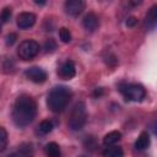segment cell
<instances>
[{"label":"cell","mask_w":157,"mask_h":157,"mask_svg":"<svg viewBox=\"0 0 157 157\" xmlns=\"http://www.w3.org/2000/svg\"><path fill=\"white\" fill-rule=\"evenodd\" d=\"M120 139H121V132L118 131V130H113V131H110V132H108V134L104 135V137H103V145H105V146H113L117 142H119Z\"/></svg>","instance_id":"cell-14"},{"label":"cell","mask_w":157,"mask_h":157,"mask_svg":"<svg viewBox=\"0 0 157 157\" xmlns=\"http://www.w3.org/2000/svg\"><path fill=\"white\" fill-rule=\"evenodd\" d=\"M39 44L33 40V39H26L23 42L20 43L18 48H17V55L20 56V59L27 61V60H32L33 58H36L39 53Z\"/></svg>","instance_id":"cell-5"},{"label":"cell","mask_w":157,"mask_h":157,"mask_svg":"<svg viewBox=\"0 0 157 157\" xmlns=\"http://www.w3.org/2000/svg\"><path fill=\"white\" fill-rule=\"evenodd\" d=\"M56 47H58V44H56V42H55L53 38L47 39V42L44 43V50H45L47 53H53V52L56 49Z\"/></svg>","instance_id":"cell-22"},{"label":"cell","mask_w":157,"mask_h":157,"mask_svg":"<svg viewBox=\"0 0 157 157\" xmlns=\"http://www.w3.org/2000/svg\"><path fill=\"white\" fill-rule=\"evenodd\" d=\"M0 33H1V26H0Z\"/></svg>","instance_id":"cell-27"},{"label":"cell","mask_w":157,"mask_h":157,"mask_svg":"<svg viewBox=\"0 0 157 157\" xmlns=\"http://www.w3.org/2000/svg\"><path fill=\"white\" fill-rule=\"evenodd\" d=\"M36 115L37 102L28 94L18 96L12 109V120L15 125L18 128H25L34 120Z\"/></svg>","instance_id":"cell-1"},{"label":"cell","mask_w":157,"mask_h":157,"mask_svg":"<svg viewBox=\"0 0 157 157\" xmlns=\"http://www.w3.org/2000/svg\"><path fill=\"white\" fill-rule=\"evenodd\" d=\"M103 157H124V151L120 146H107L103 152H102Z\"/></svg>","instance_id":"cell-15"},{"label":"cell","mask_w":157,"mask_h":157,"mask_svg":"<svg viewBox=\"0 0 157 157\" xmlns=\"http://www.w3.org/2000/svg\"><path fill=\"white\" fill-rule=\"evenodd\" d=\"M37 5H45V1H34Z\"/></svg>","instance_id":"cell-26"},{"label":"cell","mask_w":157,"mask_h":157,"mask_svg":"<svg viewBox=\"0 0 157 157\" xmlns=\"http://www.w3.org/2000/svg\"><path fill=\"white\" fill-rule=\"evenodd\" d=\"M83 146L90 150V151H94L96 147H97V142H96V139L93 136H87L86 140L83 141Z\"/></svg>","instance_id":"cell-21"},{"label":"cell","mask_w":157,"mask_h":157,"mask_svg":"<svg viewBox=\"0 0 157 157\" xmlns=\"http://www.w3.org/2000/svg\"><path fill=\"white\" fill-rule=\"evenodd\" d=\"M80 157H86V156H80Z\"/></svg>","instance_id":"cell-28"},{"label":"cell","mask_w":157,"mask_h":157,"mask_svg":"<svg viewBox=\"0 0 157 157\" xmlns=\"http://www.w3.org/2000/svg\"><path fill=\"white\" fill-rule=\"evenodd\" d=\"M7 157H33V147L29 144H22L16 151L10 153Z\"/></svg>","instance_id":"cell-11"},{"label":"cell","mask_w":157,"mask_h":157,"mask_svg":"<svg viewBox=\"0 0 157 157\" xmlns=\"http://www.w3.org/2000/svg\"><path fill=\"white\" fill-rule=\"evenodd\" d=\"M82 26L85 29L90 31V32H93L98 28L99 26V18L98 16L94 13V12H88L83 16L82 18Z\"/></svg>","instance_id":"cell-10"},{"label":"cell","mask_w":157,"mask_h":157,"mask_svg":"<svg viewBox=\"0 0 157 157\" xmlns=\"http://www.w3.org/2000/svg\"><path fill=\"white\" fill-rule=\"evenodd\" d=\"M150 142H151V140H150L148 132L144 131V132H141V134L139 135L137 140L135 141V148H136L137 151H144V150L148 148Z\"/></svg>","instance_id":"cell-13"},{"label":"cell","mask_w":157,"mask_h":157,"mask_svg":"<svg viewBox=\"0 0 157 157\" xmlns=\"http://www.w3.org/2000/svg\"><path fill=\"white\" fill-rule=\"evenodd\" d=\"M58 75L64 78V80H70L76 75V67L74 61L71 60H66L65 63L61 64V66L58 69Z\"/></svg>","instance_id":"cell-9"},{"label":"cell","mask_w":157,"mask_h":157,"mask_svg":"<svg viewBox=\"0 0 157 157\" xmlns=\"http://www.w3.org/2000/svg\"><path fill=\"white\" fill-rule=\"evenodd\" d=\"M125 23H126L128 27H135L137 25V18L134 17V16H130V17L126 18V22Z\"/></svg>","instance_id":"cell-24"},{"label":"cell","mask_w":157,"mask_h":157,"mask_svg":"<svg viewBox=\"0 0 157 157\" xmlns=\"http://www.w3.org/2000/svg\"><path fill=\"white\" fill-rule=\"evenodd\" d=\"M36 20L37 17L33 12H21L16 18V23L21 29H27L36 23Z\"/></svg>","instance_id":"cell-8"},{"label":"cell","mask_w":157,"mask_h":157,"mask_svg":"<svg viewBox=\"0 0 157 157\" xmlns=\"http://www.w3.org/2000/svg\"><path fill=\"white\" fill-rule=\"evenodd\" d=\"M157 23V5H153L145 18V27L147 29H153Z\"/></svg>","instance_id":"cell-12"},{"label":"cell","mask_w":157,"mask_h":157,"mask_svg":"<svg viewBox=\"0 0 157 157\" xmlns=\"http://www.w3.org/2000/svg\"><path fill=\"white\" fill-rule=\"evenodd\" d=\"M7 141H9V136H7V131L0 126V152H2L6 146H7Z\"/></svg>","instance_id":"cell-18"},{"label":"cell","mask_w":157,"mask_h":157,"mask_svg":"<svg viewBox=\"0 0 157 157\" xmlns=\"http://www.w3.org/2000/svg\"><path fill=\"white\" fill-rule=\"evenodd\" d=\"M11 15H12L11 7H9V6L4 7V9H2V11L0 12V21H1L2 23L9 22V21H10V18H11Z\"/></svg>","instance_id":"cell-20"},{"label":"cell","mask_w":157,"mask_h":157,"mask_svg":"<svg viewBox=\"0 0 157 157\" xmlns=\"http://www.w3.org/2000/svg\"><path fill=\"white\" fill-rule=\"evenodd\" d=\"M119 91L126 101L131 102H141L146 97L145 88L137 83H121L119 86Z\"/></svg>","instance_id":"cell-4"},{"label":"cell","mask_w":157,"mask_h":157,"mask_svg":"<svg viewBox=\"0 0 157 157\" xmlns=\"http://www.w3.org/2000/svg\"><path fill=\"white\" fill-rule=\"evenodd\" d=\"M87 120V109H86V104L85 102H77L70 114L69 118V128L74 131H78L81 130Z\"/></svg>","instance_id":"cell-3"},{"label":"cell","mask_w":157,"mask_h":157,"mask_svg":"<svg viewBox=\"0 0 157 157\" xmlns=\"http://www.w3.org/2000/svg\"><path fill=\"white\" fill-rule=\"evenodd\" d=\"M44 152L47 157H61V151L56 142H48L44 147Z\"/></svg>","instance_id":"cell-16"},{"label":"cell","mask_w":157,"mask_h":157,"mask_svg":"<svg viewBox=\"0 0 157 157\" xmlns=\"http://www.w3.org/2000/svg\"><path fill=\"white\" fill-rule=\"evenodd\" d=\"M64 10L70 16H78L85 10V2L82 0H67L64 4Z\"/></svg>","instance_id":"cell-7"},{"label":"cell","mask_w":157,"mask_h":157,"mask_svg":"<svg viewBox=\"0 0 157 157\" xmlns=\"http://www.w3.org/2000/svg\"><path fill=\"white\" fill-rule=\"evenodd\" d=\"M16 39H17V34H16V33H9V34L6 36L5 43H6V45H10V47H11V45L15 44Z\"/></svg>","instance_id":"cell-23"},{"label":"cell","mask_w":157,"mask_h":157,"mask_svg":"<svg viewBox=\"0 0 157 157\" xmlns=\"http://www.w3.org/2000/svg\"><path fill=\"white\" fill-rule=\"evenodd\" d=\"M103 94V88L102 87H97L96 90H94V92H93V96L94 97H101Z\"/></svg>","instance_id":"cell-25"},{"label":"cell","mask_w":157,"mask_h":157,"mask_svg":"<svg viewBox=\"0 0 157 157\" xmlns=\"http://www.w3.org/2000/svg\"><path fill=\"white\" fill-rule=\"evenodd\" d=\"M25 76L34 83H43L48 77L47 71L43 70L42 67H38V66H32V67L26 69L25 70Z\"/></svg>","instance_id":"cell-6"},{"label":"cell","mask_w":157,"mask_h":157,"mask_svg":"<svg viewBox=\"0 0 157 157\" xmlns=\"http://www.w3.org/2000/svg\"><path fill=\"white\" fill-rule=\"evenodd\" d=\"M59 37L63 43H69L71 40V32L66 27H61L59 29Z\"/></svg>","instance_id":"cell-19"},{"label":"cell","mask_w":157,"mask_h":157,"mask_svg":"<svg viewBox=\"0 0 157 157\" xmlns=\"http://www.w3.org/2000/svg\"><path fill=\"white\" fill-rule=\"evenodd\" d=\"M71 97H72V92L67 86H64V85L55 86L48 93L47 105L54 113L63 112L70 103Z\"/></svg>","instance_id":"cell-2"},{"label":"cell","mask_w":157,"mask_h":157,"mask_svg":"<svg viewBox=\"0 0 157 157\" xmlns=\"http://www.w3.org/2000/svg\"><path fill=\"white\" fill-rule=\"evenodd\" d=\"M53 128H54L53 121H52V120H49V119H45V120H42V121L39 123L38 130H39V132H40V134L47 135V134H49V132L53 130Z\"/></svg>","instance_id":"cell-17"}]
</instances>
